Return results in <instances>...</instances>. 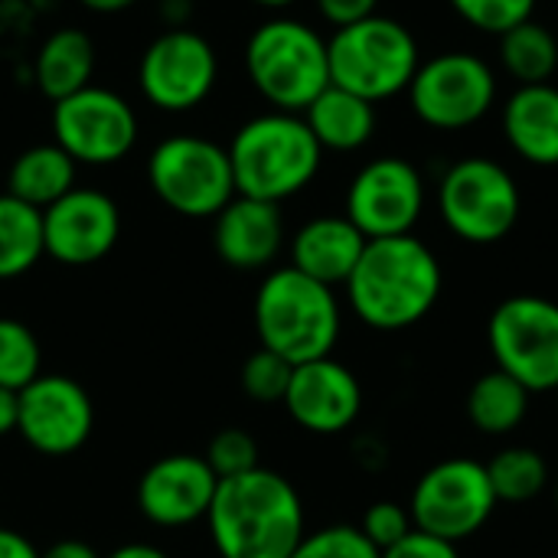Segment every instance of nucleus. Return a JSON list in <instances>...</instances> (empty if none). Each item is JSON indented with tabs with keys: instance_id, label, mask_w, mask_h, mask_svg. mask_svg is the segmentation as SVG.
Returning <instances> with one entry per match:
<instances>
[{
	"instance_id": "nucleus-1",
	"label": "nucleus",
	"mask_w": 558,
	"mask_h": 558,
	"mask_svg": "<svg viewBox=\"0 0 558 558\" xmlns=\"http://www.w3.org/2000/svg\"><path fill=\"white\" fill-rule=\"evenodd\" d=\"M343 288L353 314L369 330L402 333L435 311L445 288V271L438 255L409 232L369 239Z\"/></svg>"
},
{
	"instance_id": "nucleus-2",
	"label": "nucleus",
	"mask_w": 558,
	"mask_h": 558,
	"mask_svg": "<svg viewBox=\"0 0 558 558\" xmlns=\"http://www.w3.org/2000/svg\"><path fill=\"white\" fill-rule=\"evenodd\" d=\"M206 523L219 558H291L307 533L301 494L268 468L219 481Z\"/></svg>"
},
{
	"instance_id": "nucleus-3",
	"label": "nucleus",
	"mask_w": 558,
	"mask_h": 558,
	"mask_svg": "<svg viewBox=\"0 0 558 558\" xmlns=\"http://www.w3.org/2000/svg\"><path fill=\"white\" fill-rule=\"evenodd\" d=\"M226 150L235 193L278 206L307 190L324 163V147L311 134L307 121L275 108L245 121Z\"/></svg>"
},
{
	"instance_id": "nucleus-4",
	"label": "nucleus",
	"mask_w": 558,
	"mask_h": 558,
	"mask_svg": "<svg viewBox=\"0 0 558 558\" xmlns=\"http://www.w3.org/2000/svg\"><path fill=\"white\" fill-rule=\"evenodd\" d=\"M252 317L262 347L284 356L291 366L330 356L343 327L333 288L291 265L265 275L255 291Z\"/></svg>"
},
{
	"instance_id": "nucleus-5",
	"label": "nucleus",
	"mask_w": 558,
	"mask_h": 558,
	"mask_svg": "<svg viewBox=\"0 0 558 558\" xmlns=\"http://www.w3.org/2000/svg\"><path fill=\"white\" fill-rule=\"evenodd\" d=\"M245 72L275 111L304 114V108L330 85L327 39L301 20L275 16L248 36Z\"/></svg>"
},
{
	"instance_id": "nucleus-6",
	"label": "nucleus",
	"mask_w": 558,
	"mask_h": 558,
	"mask_svg": "<svg viewBox=\"0 0 558 558\" xmlns=\"http://www.w3.org/2000/svg\"><path fill=\"white\" fill-rule=\"evenodd\" d=\"M327 59L330 85H340L373 105L402 95L422 65L412 29L383 13L333 29L327 39Z\"/></svg>"
},
{
	"instance_id": "nucleus-7",
	"label": "nucleus",
	"mask_w": 558,
	"mask_h": 558,
	"mask_svg": "<svg viewBox=\"0 0 558 558\" xmlns=\"http://www.w3.org/2000/svg\"><path fill=\"white\" fill-rule=\"evenodd\" d=\"M523 196L513 173L490 157L454 160L438 180V213L451 235L471 245L504 242L520 222Z\"/></svg>"
},
{
	"instance_id": "nucleus-8",
	"label": "nucleus",
	"mask_w": 558,
	"mask_h": 558,
	"mask_svg": "<svg viewBox=\"0 0 558 558\" xmlns=\"http://www.w3.org/2000/svg\"><path fill=\"white\" fill-rule=\"evenodd\" d=\"M147 183L167 209L186 219H213L235 196L229 150L196 134L163 137L147 157Z\"/></svg>"
},
{
	"instance_id": "nucleus-9",
	"label": "nucleus",
	"mask_w": 558,
	"mask_h": 558,
	"mask_svg": "<svg viewBox=\"0 0 558 558\" xmlns=\"http://www.w3.org/2000/svg\"><path fill=\"white\" fill-rule=\"evenodd\" d=\"M497 510V494L487 477V464L474 458H448L432 464L409 500L412 526L445 543H464L477 536Z\"/></svg>"
},
{
	"instance_id": "nucleus-10",
	"label": "nucleus",
	"mask_w": 558,
	"mask_h": 558,
	"mask_svg": "<svg viewBox=\"0 0 558 558\" xmlns=\"http://www.w3.org/2000/svg\"><path fill=\"white\" fill-rule=\"evenodd\" d=\"M487 343L497 369L530 392L558 389V304L539 294L500 301L487 320Z\"/></svg>"
},
{
	"instance_id": "nucleus-11",
	"label": "nucleus",
	"mask_w": 558,
	"mask_h": 558,
	"mask_svg": "<svg viewBox=\"0 0 558 558\" xmlns=\"http://www.w3.org/2000/svg\"><path fill=\"white\" fill-rule=\"evenodd\" d=\"M409 92L415 118L435 131H464L497 105V72L474 52H438L418 65Z\"/></svg>"
},
{
	"instance_id": "nucleus-12",
	"label": "nucleus",
	"mask_w": 558,
	"mask_h": 558,
	"mask_svg": "<svg viewBox=\"0 0 558 558\" xmlns=\"http://www.w3.org/2000/svg\"><path fill=\"white\" fill-rule=\"evenodd\" d=\"M52 144L75 163H118L137 144V114L118 92L85 85L82 92L52 101Z\"/></svg>"
},
{
	"instance_id": "nucleus-13",
	"label": "nucleus",
	"mask_w": 558,
	"mask_h": 558,
	"mask_svg": "<svg viewBox=\"0 0 558 558\" xmlns=\"http://www.w3.org/2000/svg\"><path fill=\"white\" fill-rule=\"evenodd\" d=\"M425 213V177L405 157H376L347 190V219L366 239L409 235Z\"/></svg>"
},
{
	"instance_id": "nucleus-14",
	"label": "nucleus",
	"mask_w": 558,
	"mask_h": 558,
	"mask_svg": "<svg viewBox=\"0 0 558 558\" xmlns=\"http://www.w3.org/2000/svg\"><path fill=\"white\" fill-rule=\"evenodd\" d=\"M219 78V59L196 29H167L141 56V95L160 111H190L209 98Z\"/></svg>"
},
{
	"instance_id": "nucleus-15",
	"label": "nucleus",
	"mask_w": 558,
	"mask_h": 558,
	"mask_svg": "<svg viewBox=\"0 0 558 558\" xmlns=\"http://www.w3.org/2000/svg\"><path fill=\"white\" fill-rule=\"evenodd\" d=\"M95 428V405L88 392L59 373H39L20 389V425L16 435L46 458L75 454Z\"/></svg>"
},
{
	"instance_id": "nucleus-16",
	"label": "nucleus",
	"mask_w": 558,
	"mask_h": 558,
	"mask_svg": "<svg viewBox=\"0 0 558 558\" xmlns=\"http://www.w3.org/2000/svg\"><path fill=\"white\" fill-rule=\"evenodd\" d=\"M121 235L118 203L92 186H75L62 199L43 209V242L46 255L59 265H95L101 262Z\"/></svg>"
},
{
	"instance_id": "nucleus-17",
	"label": "nucleus",
	"mask_w": 558,
	"mask_h": 558,
	"mask_svg": "<svg viewBox=\"0 0 558 558\" xmlns=\"http://www.w3.org/2000/svg\"><path fill=\"white\" fill-rule=\"evenodd\" d=\"M298 428L311 435H340L363 412V386L350 366L333 356L294 366L284 402Z\"/></svg>"
},
{
	"instance_id": "nucleus-18",
	"label": "nucleus",
	"mask_w": 558,
	"mask_h": 558,
	"mask_svg": "<svg viewBox=\"0 0 558 558\" xmlns=\"http://www.w3.org/2000/svg\"><path fill=\"white\" fill-rule=\"evenodd\" d=\"M219 477L203 454H167L154 461L137 481V507L147 523L180 530L206 520Z\"/></svg>"
},
{
	"instance_id": "nucleus-19",
	"label": "nucleus",
	"mask_w": 558,
	"mask_h": 558,
	"mask_svg": "<svg viewBox=\"0 0 558 558\" xmlns=\"http://www.w3.org/2000/svg\"><path fill=\"white\" fill-rule=\"evenodd\" d=\"M213 219H216L213 226L216 255L235 271L268 268L284 248V219L278 203L235 193L232 203L222 206Z\"/></svg>"
},
{
	"instance_id": "nucleus-20",
	"label": "nucleus",
	"mask_w": 558,
	"mask_h": 558,
	"mask_svg": "<svg viewBox=\"0 0 558 558\" xmlns=\"http://www.w3.org/2000/svg\"><path fill=\"white\" fill-rule=\"evenodd\" d=\"M366 242L347 216H314L291 239V268L330 288L347 284Z\"/></svg>"
},
{
	"instance_id": "nucleus-21",
	"label": "nucleus",
	"mask_w": 558,
	"mask_h": 558,
	"mask_svg": "<svg viewBox=\"0 0 558 558\" xmlns=\"http://www.w3.org/2000/svg\"><path fill=\"white\" fill-rule=\"evenodd\" d=\"M504 137L533 167H558V88L520 85L504 105Z\"/></svg>"
},
{
	"instance_id": "nucleus-22",
	"label": "nucleus",
	"mask_w": 558,
	"mask_h": 558,
	"mask_svg": "<svg viewBox=\"0 0 558 558\" xmlns=\"http://www.w3.org/2000/svg\"><path fill=\"white\" fill-rule=\"evenodd\" d=\"M301 118L307 121L317 144L324 150H337V154H353V150L366 147L376 134V105L340 88V85H327L304 108Z\"/></svg>"
},
{
	"instance_id": "nucleus-23",
	"label": "nucleus",
	"mask_w": 558,
	"mask_h": 558,
	"mask_svg": "<svg viewBox=\"0 0 558 558\" xmlns=\"http://www.w3.org/2000/svg\"><path fill=\"white\" fill-rule=\"evenodd\" d=\"M92 72H95V46L88 33L72 29V26L46 36L33 65L36 85L49 101L69 98L82 92L85 85H92Z\"/></svg>"
},
{
	"instance_id": "nucleus-24",
	"label": "nucleus",
	"mask_w": 558,
	"mask_h": 558,
	"mask_svg": "<svg viewBox=\"0 0 558 558\" xmlns=\"http://www.w3.org/2000/svg\"><path fill=\"white\" fill-rule=\"evenodd\" d=\"M530 389L523 383H517L513 376H507L504 369H490L484 376H477L468 389V422L474 432L487 435V438H504L513 435L526 415H530Z\"/></svg>"
},
{
	"instance_id": "nucleus-25",
	"label": "nucleus",
	"mask_w": 558,
	"mask_h": 558,
	"mask_svg": "<svg viewBox=\"0 0 558 558\" xmlns=\"http://www.w3.org/2000/svg\"><path fill=\"white\" fill-rule=\"evenodd\" d=\"M75 167L78 163L59 144L26 147L10 167L7 193L36 209H46L56 199H62L69 190H75Z\"/></svg>"
},
{
	"instance_id": "nucleus-26",
	"label": "nucleus",
	"mask_w": 558,
	"mask_h": 558,
	"mask_svg": "<svg viewBox=\"0 0 558 558\" xmlns=\"http://www.w3.org/2000/svg\"><path fill=\"white\" fill-rule=\"evenodd\" d=\"M43 255V209L0 193V281L26 275Z\"/></svg>"
},
{
	"instance_id": "nucleus-27",
	"label": "nucleus",
	"mask_w": 558,
	"mask_h": 558,
	"mask_svg": "<svg viewBox=\"0 0 558 558\" xmlns=\"http://www.w3.org/2000/svg\"><path fill=\"white\" fill-rule=\"evenodd\" d=\"M500 62L520 85L553 82L558 69V39L536 20H526L500 36Z\"/></svg>"
},
{
	"instance_id": "nucleus-28",
	"label": "nucleus",
	"mask_w": 558,
	"mask_h": 558,
	"mask_svg": "<svg viewBox=\"0 0 558 558\" xmlns=\"http://www.w3.org/2000/svg\"><path fill=\"white\" fill-rule=\"evenodd\" d=\"M487 477H490V487L497 494V504H530L553 481L546 458L526 445L500 448L487 461Z\"/></svg>"
},
{
	"instance_id": "nucleus-29",
	"label": "nucleus",
	"mask_w": 558,
	"mask_h": 558,
	"mask_svg": "<svg viewBox=\"0 0 558 558\" xmlns=\"http://www.w3.org/2000/svg\"><path fill=\"white\" fill-rule=\"evenodd\" d=\"M39 373H43V353L36 333L16 317H0V386L20 392Z\"/></svg>"
},
{
	"instance_id": "nucleus-30",
	"label": "nucleus",
	"mask_w": 558,
	"mask_h": 558,
	"mask_svg": "<svg viewBox=\"0 0 558 558\" xmlns=\"http://www.w3.org/2000/svg\"><path fill=\"white\" fill-rule=\"evenodd\" d=\"M451 10L477 33L504 36L513 26L533 20L536 0H448Z\"/></svg>"
},
{
	"instance_id": "nucleus-31",
	"label": "nucleus",
	"mask_w": 558,
	"mask_h": 558,
	"mask_svg": "<svg viewBox=\"0 0 558 558\" xmlns=\"http://www.w3.org/2000/svg\"><path fill=\"white\" fill-rule=\"evenodd\" d=\"M291 373L294 366L271 353V350H255L245 366H242V392L258 402V405H275V402H284V392H288V383H291Z\"/></svg>"
},
{
	"instance_id": "nucleus-32",
	"label": "nucleus",
	"mask_w": 558,
	"mask_h": 558,
	"mask_svg": "<svg viewBox=\"0 0 558 558\" xmlns=\"http://www.w3.org/2000/svg\"><path fill=\"white\" fill-rule=\"evenodd\" d=\"M291 558H383V553L360 533V526L337 523L304 533Z\"/></svg>"
},
{
	"instance_id": "nucleus-33",
	"label": "nucleus",
	"mask_w": 558,
	"mask_h": 558,
	"mask_svg": "<svg viewBox=\"0 0 558 558\" xmlns=\"http://www.w3.org/2000/svg\"><path fill=\"white\" fill-rule=\"evenodd\" d=\"M206 464L209 471L219 477V481H229V477H239V474H248L258 464V445L248 432L242 428H222L209 438V448H206Z\"/></svg>"
},
{
	"instance_id": "nucleus-34",
	"label": "nucleus",
	"mask_w": 558,
	"mask_h": 558,
	"mask_svg": "<svg viewBox=\"0 0 558 558\" xmlns=\"http://www.w3.org/2000/svg\"><path fill=\"white\" fill-rule=\"evenodd\" d=\"M412 513L409 507L396 504V500H376L366 513H363V523H360V533L379 549H392L396 543H402L409 533H412Z\"/></svg>"
},
{
	"instance_id": "nucleus-35",
	"label": "nucleus",
	"mask_w": 558,
	"mask_h": 558,
	"mask_svg": "<svg viewBox=\"0 0 558 558\" xmlns=\"http://www.w3.org/2000/svg\"><path fill=\"white\" fill-rule=\"evenodd\" d=\"M383 558H461V556H458V546H454V543H445V539H435V536H428V533L412 530L402 543H396L392 549H386Z\"/></svg>"
},
{
	"instance_id": "nucleus-36",
	"label": "nucleus",
	"mask_w": 558,
	"mask_h": 558,
	"mask_svg": "<svg viewBox=\"0 0 558 558\" xmlns=\"http://www.w3.org/2000/svg\"><path fill=\"white\" fill-rule=\"evenodd\" d=\"M314 3H317V13H320L333 29L366 20V16H373L376 7H379V0H314Z\"/></svg>"
},
{
	"instance_id": "nucleus-37",
	"label": "nucleus",
	"mask_w": 558,
	"mask_h": 558,
	"mask_svg": "<svg viewBox=\"0 0 558 558\" xmlns=\"http://www.w3.org/2000/svg\"><path fill=\"white\" fill-rule=\"evenodd\" d=\"M0 558H39V553L23 533L0 526Z\"/></svg>"
},
{
	"instance_id": "nucleus-38",
	"label": "nucleus",
	"mask_w": 558,
	"mask_h": 558,
	"mask_svg": "<svg viewBox=\"0 0 558 558\" xmlns=\"http://www.w3.org/2000/svg\"><path fill=\"white\" fill-rule=\"evenodd\" d=\"M20 425V392L0 386V438L13 435Z\"/></svg>"
},
{
	"instance_id": "nucleus-39",
	"label": "nucleus",
	"mask_w": 558,
	"mask_h": 558,
	"mask_svg": "<svg viewBox=\"0 0 558 558\" xmlns=\"http://www.w3.org/2000/svg\"><path fill=\"white\" fill-rule=\"evenodd\" d=\"M39 558H101L88 543L82 539H62V543H52L46 553H39Z\"/></svg>"
},
{
	"instance_id": "nucleus-40",
	"label": "nucleus",
	"mask_w": 558,
	"mask_h": 558,
	"mask_svg": "<svg viewBox=\"0 0 558 558\" xmlns=\"http://www.w3.org/2000/svg\"><path fill=\"white\" fill-rule=\"evenodd\" d=\"M105 558H170L163 549L157 546H147V543H128V546H118L111 556Z\"/></svg>"
},
{
	"instance_id": "nucleus-41",
	"label": "nucleus",
	"mask_w": 558,
	"mask_h": 558,
	"mask_svg": "<svg viewBox=\"0 0 558 558\" xmlns=\"http://www.w3.org/2000/svg\"><path fill=\"white\" fill-rule=\"evenodd\" d=\"M85 10H92V13H121V10H128L131 3H137V0H78Z\"/></svg>"
},
{
	"instance_id": "nucleus-42",
	"label": "nucleus",
	"mask_w": 558,
	"mask_h": 558,
	"mask_svg": "<svg viewBox=\"0 0 558 558\" xmlns=\"http://www.w3.org/2000/svg\"><path fill=\"white\" fill-rule=\"evenodd\" d=\"M252 3L268 7V10H284V7H291V3H298V0H252Z\"/></svg>"
},
{
	"instance_id": "nucleus-43",
	"label": "nucleus",
	"mask_w": 558,
	"mask_h": 558,
	"mask_svg": "<svg viewBox=\"0 0 558 558\" xmlns=\"http://www.w3.org/2000/svg\"><path fill=\"white\" fill-rule=\"evenodd\" d=\"M556 507H558V481H556Z\"/></svg>"
},
{
	"instance_id": "nucleus-44",
	"label": "nucleus",
	"mask_w": 558,
	"mask_h": 558,
	"mask_svg": "<svg viewBox=\"0 0 558 558\" xmlns=\"http://www.w3.org/2000/svg\"><path fill=\"white\" fill-rule=\"evenodd\" d=\"M556 396H558V389H556Z\"/></svg>"
}]
</instances>
